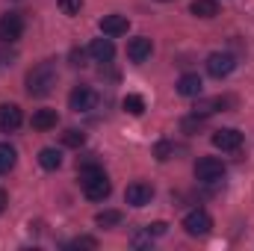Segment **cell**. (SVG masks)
<instances>
[{"label":"cell","instance_id":"6da1fadb","mask_svg":"<svg viewBox=\"0 0 254 251\" xmlns=\"http://www.w3.org/2000/svg\"><path fill=\"white\" fill-rule=\"evenodd\" d=\"M77 169H80V187L86 192V198L89 201H104V198H110V192H113V184H110V178H107V172L98 166V163H77Z\"/></svg>","mask_w":254,"mask_h":251},{"label":"cell","instance_id":"7a4b0ae2","mask_svg":"<svg viewBox=\"0 0 254 251\" xmlns=\"http://www.w3.org/2000/svg\"><path fill=\"white\" fill-rule=\"evenodd\" d=\"M57 80H60L57 65L51 63V60L48 63H39L36 68H30V74H27V95L30 98H48L54 92Z\"/></svg>","mask_w":254,"mask_h":251},{"label":"cell","instance_id":"3957f363","mask_svg":"<svg viewBox=\"0 0 254 251\" xmlns=\"http://www.w3.org/2000/svg\"><path fill=\"white\" fill-rule=\"evenodd\" d=\"M225 163L222 160H216V157H201L198 163H195V181L198 184H219L222 178H225Z\"/></svg>","mask_w":254,"mask_h":251},{"label":"cell","instance_id":"277c9868","mask_svg":"<svg viewBox=\"0 0 254 251\" xmlns=\"http://www.w3.org/2000/svg\"><path fill=\"white\" fill-rule=\"evenodd\" d=\"M210 228H213V219H210V213L207 210H190L187 216H184V231L190 234V237H207L210 234Z\"/></svg>","mask_w":254,"mask_h":251},{"label":"cell","instance_id":"5b68a950","mask_svg":"<svg viewBox=\"0 0 254 251\" xmlns=\"http://www.w3.org/2000/svg\"><path fill=\"white\" fill-rule=\"evenodd\" d=\"M21 33H24V18L18 12H6L0 18V42L3 45H15L21 39Z\"/></svg>","mask_w":254,"mask_h":251},{"label":"cell","instance_id":"8992f818","mask_svg":"<svg viewBox=\"0 0 254 251\" xmlns=\"http://www.w3.org/2000/svg\"><path fill=\"white\" fill-rule=\"evenodd\" d=\"M234 68H237V57H234V54H222V51H216V54L207 57V74L216 77V80L228 77Z\"/></svg>","mask_w":254,"mask_h":251},{"label":"cell","instance_id":"52a82bcc","mask_svg":"<svg viewBox=\"0 0 254 251\" xmlns=\"http://www.w3.org/2000/svg\"><path fill=\"white\" fill-rule=\"evenodd\" d=\"M95 104H98V95H95L89 86H77V89L68 95V107H71L74 113H89V110H95Z\"/></svg>","mask_w":254,"mask_h":251},{"label":"cell","instance_id":"ba28073f","mask_svg":"<svg viewBox=\"0 0 254 251\" xmlns=\"http://www.w3.org/2000/svg\"><path fill=\"white\" fill-rule=\"evenodd\" d=\"M213 145L219 148V151H240L243 148V133L240 130H234V127H222V130H216L213 133Z\"/></svg>","mask_w":254,"mask_h":251},{"label":"cell","instance_id":"9c48e42d","mask_svg":"<svg viewBox=\"0 0 254 251\" xmlns=\"http://www.w3.org/2000/svg\"><path fill=\"white\" fill-rule=\"evenodd\" d=\"M151 198H154V187L145 181H136L125 189V201L130 207H145V204H151Z\"/></svg>","mask_w":254,"mask_h":251},{"label":"cell","instance_id":"30bf717a","mask_svg":"<svg viewBox=\"0 0 254 251\" xmlns=\"http://www.w3.org/2000/svg\"><path fill=\"white\" fill-rule=\"evenodd\" d=\"M24 122L21 116V107L15 104H0V133H15Z\"/></svg>","mask_w":254,"mask_h":251},{"label":"cell","instance_id":"8fae6325","mask_svg":"<svg viewBox=\"0 0 254 251\" xmlns=\"http://www.w3.org/2000/svg\"><path fill=\"white\" fill-rule=\"evenodd\" d=\"M234 104V98H222V95H216V98H198L195 101V116H213V113H219V110H225V107H231Z\"/></svg>","mask_w":254,"mask_h":251},{"label":"cell","instance_id":"7c38bea8","mask_svg":"<svg viewBox=\"0 0 254 251\" xmlns=\"http://www.w3.org/2000/svg\"><path fill=\"white\" fill-rule=\"evenodd\" d=\"M127 30H130V21H127L125 15H104V18H101V33L110 36V39L125 36Z\"/></svg>","mask_w":254,"mask_h":251},{"label":"cell","instance_id":"4fadbf2b","mask_svg":"<svg viewBox=\"0 0 254 251\" xmlns=\"http://www.w3.org/2000/svg\"><path fill=\"white\" fill-rule=\"evenodd\" d=\"M151 39L148 36H136V39H130L127 42V57H130V63H145L148 57H151Z\"/></svg>","mask_w":254,"mask_h":251},{"label":"cell","instance_id":"5bb4252c","mask_svg":"<svg viewBox=\"0 0 254 251\" xmlns=\"http://www.w3.org/2000/svg\"><path fill=\"white\" fill-rule=\"evenodd\" d=\"M89 54H92L95 63H110V60L116 57V45H113L110 36H107V39H95V42L89 45Z\"/></svg>","mask_w":254,"mask_h":251},{"label":"cell","instance_id":"9a60e30c","mask_svg":"<svg viewBox=\"0 0 254 251\" xmlns=\"http://www.w3.org/2000/svg\"><path fill=\"white\" fill-rule=\"evenodd\" d=\"M201 92H204V83H201L198 74H184L178 80V95H184V98H201Z\"/></svg>","mask_w":254,"mask_h":251},{"label":"cell","instance_id":"2e32d148","mask_svg":"<svg viewBox=\"0 0 254 251\" xmlns=\"http://www.w3.org/2000/svg\"><path fill=\"white\" fill-rule=\"evenodd\" d=\"M39 166L48 169V172H57V169L63 166V154H60L57 148H42V151H39Z\"/></svg>","mask_w":254,"mask_h":251},{"label":"cell","instance_id":"e0dca14e","mask_svg":"<svg viewBox=\"0 0 254 251\" xmlns=\"http://www.w3.org/2000/svg\"><path fill=\"white\" fill-rule=\"evenodd\" d=\"M60 122V116H57V110H39L36 116H33V130H51V127H57Z\"/></svg>","mask_w":254,"mask_h":251},{"label":"cell","instance_id":"ac0fdd59","mask_svg":"<svg viewBox=\"0 0 254 251\" xmlns=\"http://www.w3.org/2000/svg\"><path fill=\"white\" fill-rule=\"evenodd\" d=\"M15 163H18V154H15V148H12L9 142H0V175L12 172V169H15Z\"/></svg>","mask_w":254,"mask_h":251},{"label":"cell","instance_id":"d6986e66","mask_svg":"<svg viewBox=\"0 0 254 251\" xmlns=\"http://www.w3.org/2000/svg\"><path fill=\"white\" fill-rule=\"evenodd\" d=\"M192 15H198V18H216L219 15V3L216 0H192Z\"/></svg>","mask_w":254,"mask_h":251},{"label":"cell","instance_id":"ffe728a7","mask_svg":"<svg viewBox=\"0 0 254 251\" xmlns=\"http://www.w3.org/2000/svg\"><path fill=\"white\" fill-rule=\"evenodd\" d=\"M122 107H125V113H130V116H142L145 113V98L142 95H127L125 101H122Z\"/></svg>","mask_w":254,"mask_h":251},{"label":"cell","instance_id":"44dd1931","mask_svg":"<svg viewBox=\"0 0 254 251\" xmlns=\"http://www.w3.org/2000/svg\"><path fill=\"white\" fill-rule=\"evenodd\" d=\"M95 222H98L101 228H116V225L122 222V210H101V213L95 216Z\"/></svg>","mask_w":254,"mask_h":251},{"label":"cell","instance_id":"7402d4cb","mask_svg":"<svg viewBox=\"0 0 254 251\" xmlns=\"http://www.w3.org/2000/svg\"><path fill=\"white\" fill-rule=\"evenodd\" d=\"M83 142H86V136L80 130H74V127H68L63 133V145H68V148H83Z\"/></svg>","mask_w":254,"mask_h":251},{"label":"cell","instance_id":"603a6c76","mask_svg":"<svg viewBox=\"0 0 254 251\" xmlns=\"http://www.w3.org/2000/svg\"><path fill=\"white\" fill-rule=\"evenodd\" d=\"M181 127H184V133H198V130L204 127V116H195V113H192L190 119L181 122Z\"/></svg>","mask_w":254,"mask_h":251},{"label":"cell","instance_id":"cb8c5ba5","mask_svg":"<svg viewBox=\"0 0 254 251\" xmlns=\"http://www.w3.org/2000/svg\"><path fill=\"white\" fill-rule=\"evenodd\" d=\"M60 9H63L65 15H80L83 0H60Z\"/></svg>","mask_w":254,"mask_h":251},{"label":"cell","instance_id":"d4e9b609","mask_svg":"<svg viewBox=\"0 0 254 251\" xmlns=\"http://www.w3.org/2000/svg\"><path fill=\"white\" fill-rule=\"evenodd\" d=\"M68 249H98V240L95 237H77Z\"/></svg>","mask_w":254,"mask_h":251},{"label":"cell","instance_id":"484cf974","mask_svg":"<svg viewBox=\"0 0 254 251\" xmlns=\"http://www.w3.org/2000/svg\"><path fill=\"white\" fill-rule=\"evenodd\" d=\"M172 151H175V148H172V142H160V145L154 148L157 160H169V157H172Z\"/></svg>","mask_w":254,"mask_h":251},{"label":"cell","instance_id":"4316f807","mask_svg":"<svg viewBox=\"0 0 254 251\" xmlns=\"http://www.w3.org/2000/svg\"><path fill=\"white\" fill-rule=\"evenodd\" d=\"M166 231H169V225H166V222H154V225H148V228H145V234H148V237H163Z\"/></svg>","mask_w":254,"mask_h":251},{"label":"cell","instance_id":"83f0119b","mask_svg":"<svg viewBox=\"0 0 254 251\" xmlns=\"http://www.w3.org/2000/svg\"><path fill=\"white\" fill-rule=\"evenodd\" d=\"M83 60H86V54H83V51H71V65H86Z\"/></svg>","mask_w":254,"mask_h":251},{"label":"cell","instance_id":"f1b7e54d","mask_svg":"<svg viewBox=\"0 0 254 251\" xmlns=\"http://www.w3.org/2000/svg\"><path fill=\"white\" fill-rule=\"evenodd\" d=\"M3 210H6V192L0 189V213H3Z\"/></svg>","mask_w":254,"mask_h":251}]
</instances>
